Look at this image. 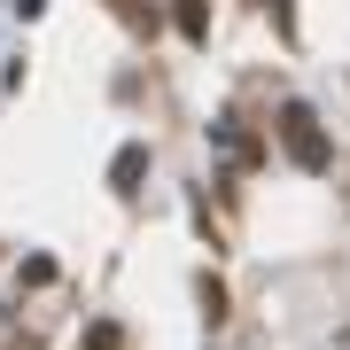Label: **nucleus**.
Listing matches in <instances>:
<instances>
[{
  "instance_id": "f257e3e1",
  "label": "nucleus",
  "mask_w": 350,
  "mask_h": 350,
  "mask_svg": "<svg viewBox=\"0 0 350 350\" xmlns=\"http://www.w3.org/2000/svg\"><path fill=\"white\" fill-rule=\"evenodd\" d=\"M280 140H288V156H296L304 172H327V163H335V148H327V133L312 125L304 101H288V109H280Z\"/></svg>"
},
{
  "instance_id": "f03ea898",
  "label": "nucleus",
  "mask_w": 350,
  "mask_h": 350,
  "mask_svg": "<svg viewBox=\"0 0 350 350\" xmlns=\"http://www.w3.org/2000/svg\"><path fill=\"white\" fill-rule=\"evenodd\" d=\"M140 172H148V148H140V140H133V148H117V163H109L117 195H133V187H140Z\"/></svg>"
},
{
  "instance_id": "7ed1b4c3",
  "label": "nucleus",
  "mask_w": 350,
  "mask_h": 350,
  "mask_svg": "<svg viewBox=\"0 0 350 350\" xmlns=\"http://www.w3.org/2000/svg\"><path fill=\"white\" fill-rule=\"evenodd\" d=\"M179 31H187V39H211V8H202V0H179Z\"/></svg>"
}]
</instances>
